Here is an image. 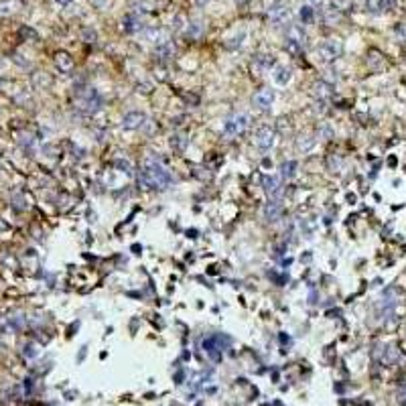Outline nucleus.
I'll return each instance as SVG.
<instances>
[{"instance_id":"16","label":"nucleus","mask_w":406,"mask_h":406,"mask_svg":"<svg viewBox=\"0 0 406 406\" xmlns=\"http://www.w3.org/2000/svg\"><path fill=\"white\" fill-rule=\"evenodd\" d=\"M297 171H299L297 161H284V163L280 165V177H282V179H293V177L297 175Z\"/></svg>"},{"instance_id":"17","label":"nucleus","mask_w":406,"mask_h":406,"mask_svg":"<svg viewBox=\"0 0 406 406\" xmlns=\"http://www.w3.org/2000/svg\"><path fill=\"white\" fill-rule=\"evenodd\" d=\"M315 146H317V138L311 136V134H307V136H301L299 142H297V148H299L301 152H311Z\"/></svg>"},{"instance_id":"37","label":"nucleus","mask_w":406,"mask_h":406,"mask_svg":"<svg viewBox=\"0 0 406 406\" xmlns=\"http://www.w3.org/2000/svg\"><path fill=\"white\" fill-rule=\"evenodd\" d=\"M195 2H197V4H201V6H203V4H207V2H209V0H195Z\"/></svg>"},{"instance_id":"2","label":"nucleus","mask_w":406,"mask_h":406,"mask_svg":"<svg viewBox=\"0 0 406 406\" xmlns=\"http://www.w3.org/2000/svg\"><path fill=\"white\" fill-rule=\"evenodd\" d=\"M250 126V116L244 114V112H238V114H232L226 118L224 122V136L226 138H236Z\"/></svg>"},{"instance_id":"23","label":"nucleus","mask_w":406,"mask_h":406,"mask_svg":"<svg viewBox=\"0 0 406 406\" xmlns=\"http://www.w3.org/2000/svg\"><path fill=\"white\" fill-rule=\"evenodd\" d=\"M171 146H173L177 152H183L185 148H187V138L181 136V134H177V136L171 138Z\"/></svg>"},{"instance_id":"38","label":"nucleus","mask_w":406,"mask_h":406,"mask_svg":"<svg viewBox=\"0 0 406 406\" xmlns=\"http://www.w3.org/2000/svg\"><path fill=\"white\" fill-rule=\"evenodd\" d=\"M57 2H59V4H69L71 0H57Z\"/></svg>"},{"instance_id":"14","label":"nucleus","mask_w":406,"mask_h":406,"mask_svg":"<svg viewBox=\"0 0 406 406\" xmlns=\"http://www.w3.org/2000/svg\"><path fill=\"white\" fill-rule=\"evenodd\" d=\"M140 29H142V23H140V16H138V14L130 12V14L124 16V31H126V33H138Z\"/></svg>"},{"instance_id":"30","label":"nucleus","mask_w":406,"mask_h":406,"mask_svg":"<svg viewBox=\"0 0 406 406\" xmlns=\"http://www.w3.org/2000/svg\"><path fill=\"white\" fill-rule=\"evenodd\" d=\"M92 4L96 6V8H108V4H110V0H92Z\"/></svg>"},{"instance_id":"9","label":"nucleus","mask_w":406,"mask_h":406,"mask_svg":"<svg viewBox=\"0 0 406 406\" xmlns=\"http://www.w3.org/2000/svg\"><path fill=\"white\" fill-rule=\"evenodd\" d=\"M274 92L272 90H268V88H264V90H260V92H256L254 94V106H256L258 110H268L270 106L274 104Z\"/></svg>"},{"instance_id":"32","label":"nucleus","mask_w":406,"mask_h":406,"mask_svg":"<svg viewBox=\"0 0 406 406\" xmlns=\"http://www.w3.org/2000/svg\"><path fill=\"white\" fill-rule=\"evenodd\" d=\"M337 165H339V161H335L333 157H331V159H327V167L331 169L333 173H337Z\"/></svg>"},{"instance_id":"34","label":"nucleus","mask_w":406,"mask_h":406,"mask_svg":"<svg viewBox=\"0 0 406 406\" xmlns=\"http://www.w3.org/2000/svg\"><path fill=\"white\" fill-rule=\"evenodd\" d=\"M398 402H400L402 406H406V388H402V390L398 392Z\"/></svg>"},{"instance_id":"12","label":"nucleus","mask_w":406,"mask_h":406,"mask_svg":"<svg viewBox=\"0 0 406 406\" xmlns=\"http://www.w3.org/2000/svg\"><path fill=\"white\" fill-rule=\"evenodd\" d=\"M280 213H282V201H278V199H270L264 205V217L270 224L276 222V219L280 217Z\"/></svg>"},{"instance_id":"11","label":"nucleus","mask_w":406,"mask_h":406,"mask_svg":"<svg viewBox=\"0 0 406 406\" xmlns=\"http://www.w3.org/2000/svg\"><path fill=\"white\" fill-rule=\"evenodd\" d=\"M396 6V0H366V8L374 14H380V12H388Z\"/></svg>"},{"instance_id":"19","label":"nucleus","mask_w":406,"mask_h":406,"mask_svg":"<svg viewBox=\"0 0 406 406\" xmlns=\"http://www.w3.org/2000/svg\"><path fill=\"white\" fill-rule=\"evenodd\" d=\"M201 35H203V23H201V21H195V23H191V25L187 27V31H185V37H187V39H191V41L199 39Z\"/></svg>"},{"instance_id":"20","label":"nucleus","mask_w":406,"mask_h":406,"mask_svg":"<svg viewBox=\"0 0 406 406\" xmlns=\"http://www.w3.org/2000/svg\"><path fill=\"white\" fill-rule=\"evenodd\" d=\"M57 65H59V69L65 71V73H69L73 69V61H71V57L67 53H59L57 55Z\"/></svg>"},{"instance_id":"13","label":"nucleus","mask_w":406,"mask_h":406,"mask_svg":"<svg viewBox=\"0 0 406 406\" xmlns=\"http://www.w3.org/2000/svg\"><path fill=\"white\" fill-rule=\"evenodd\" d=\"M173 53H175V49H173V45H171V41H163V43H159V45H155V55L161 59V61H169L173 57Z\"/></svg>"},{"instance_id":"29","label":"nucleus","mask_w":406,"mask_h":406,"mask_svg":"<svg viewBox=\"0 0 406 406\" xmlns=\"http://www.w3.org/2000/svg\"><path fill=\"white\" fill-rule=\"evenodd\" d=\"M315 10H325V0H309Z\"/></svg>"},{"instance_id":"27","label":"nucleus","mask_w":406,"mask_h":406,"mask_svg":"<svg viewBox=\"0 0 406 406\" xmlns=\"http://www.w3.org/2000/svg\"><path fill=\"white\" fill-rule=\"evenodd\" d=\"M394 33H396V37H398V41L406 43V25H398Z\"/></svg>"},{"instance_id":"10","label":"nucleus","mask_w":406,"mask_h":406,"mask_svg":"<svg viewBox=\"0 0 406 406\" xmlns=\"http://www.w3.org/2000/svg\"><path fill=\"white\" fill-rule=\"evenodd\" d=\"M262 189H264V193L270 197V199H274L278 193H280V179L278 177H272V175H266V177H262Z\"/></svg>"},{"instance_id":"22","label":"nucleus","mask_w":406,"mask_h":406,"mask_svg":"<svg viewBox=\"0 0 406 406\" xmlns=\"http://www.w3.org/2000/svg\"><path fill=\"white\" fill-rule=\"evenodd\" d=\"M396 358H398V351H396L394 345H388V347L382 351V360H384L386 364H394Z\"/></svg>"},{"instance_id":"31","label":"nucleus","mask_w":406,"mask_h":406,"mask_svg":"<svg viewBox=\"0 0 406 406\" xmlns=\"http://www.w3.org/2000/svg\"><path fill=\"white\" fill-rule=\"evenodd\" d=\"M116 167H118V169H124V173L130 175V165H128L126 161H116Z\"/></svg>"},{"instance_id":"8","label":"nucleus","mask_w":406,"mask_h":406,"mask_svg":"<svg viewBox=\"0 0 406 406\" xmlns=\"http://www.w3.org/2000/svg\"><path fill=\"white\" fill-rule=\"evenodd\" d=\"M313 96L319 102H329V98L333 96V83L327 79H319L313 83Z\"/></svg>"},{"instance_id":"39","label":"nucleus","mask_w":406,"mask_h":406,"mask_svg":"<svg viewBox=\"0 0 406 406\" xmlns=\"http://www.w3.org/2000/svg\"><path fill=\"white\" fill-rule=\"evenodd\" d=\"M236 2H238V4H244V2H246V0H236Z\"/></svg>"},{"instance_id":"35","label":"nucleus","mask_w":406,"mask_h":406,"mask_svg":"<svg viewBox=\"0 0 406 406\" xmlns=\"http://www.w3.org/2000/svg\"><path fill=\"white\" fill-rule=\"evenodd\" d=\"M86 37H88V39H90V43H92V41H96V33H94V31L83 33V39H86Z\"/></svg>"},{"instance_id":"1","label":"nucleus","mask_w":406,"mask_h":406,"mask_svg":"<svg viewBox=\"0 0 406 406\" xmlns=\"http://www.w3.org/2000/svg\"><path fill=\"white\" fill-rule=\"evenodd\" d=\"M140 183L146 189H167L175 183L173 173L169 171V167L163 165V161H159L157 157H148L140 169Z\"/></svg>"},{"instance_id":"26","label":"nucleus","mask_w":406,"mask_h":406,"mask_svg":"<svg viewBox=\"0 0 406 406\" xmlns=\"http://www.w3.org/2000/svg\"><path fill=\"white\" fill-rule=\"evenodd\" d=\"M246 35L244 33H240L238 37H232V39H228V49H238L240 45H242V39H244Z\"/></svg>"},{"instance_id":"4","label":"nucleus","mask_w":406,"mask_h":406,"mask_svg":"<svg viewBox=\"0 0 406 406\" xmlns=\"http://www.w3.org/2000/svg\"><path fill=\"white\" fill-rule=\"evenodd\" d=\"M274 128L272 126H268V124H264V126H260L258 128V132H256V146H258V150L260 152H268L270 148H272V144H274Z\"/></svg>"},{"instance_id":"33","label":"nucleus","mask_w":406,"mask_h":406,"mask_svg":"<svg viewBox=\"0 0 406 406\" xmlns=\"http://www.w3.org/2000/svg\"><path fill=\"white\" fill-rule=\"evenodd\" d=\"M331 4L339 10V8H345V4H347V0H331Z\"/></svg>"},{"instance_id":"25","label":"nucleus","mask_w":406,"mask_h":406,"mask_svg":"<svg viewBox=\"0 0 406 406\" xmlns=\"http://www.w3.org/2000/svg\"><path fill=\"white\" fill-rule=\"evenodd\" d=\"M256 61H258V65L262 67V69H268V67L274 63V59L270 57V55H258V59H256Z\"/></svg>"},{"instance_id":"21","label":"nucleus","mask_w":406,"mask_h":406,"mask_svg":"<svg viewBox=\"0 0 406 406\" xmlns=\"http://www.w3.org/2000/svg\"><path fill=\"white\" fill-rule=\"evenodd\" d=\"M146 37L152 41V45H159V43L167 41L165 31H161V29H148V31H146Z\"/></svg>"},{"instance_id":"5","label":"nucleus","mask_w":406,"mask_h":406,"mask_svg":"<svg viewBox=\"0 0 406 406\" xmlns=\"http://www.w3.org/2000/svg\"><path fill=\"white\" fill-rule=\"evenodd\" d=\"M291 16H293L291 8L284 6V4H274V6L268 8V19H270V23H272V25L286 27V25H289V21H291Z\"/></svg>"},{"instance_id":"28","label":"nucleus","mask_w":406,"mask_h":406,"mask_svg":"<svg viewBox=\"0 0 406 406\" xmlns=\"http://www.w3.org/2000/svg\"><path fill=\"white\" fill-rule=\"evenodd\" d=\"M331 136H333V128L329 124L321 126V138H331Z\"/></svg>"},{"instance_id":"15","label":"nucleus","mask_w":406,"mask_h":406,"mask_svg":"<svg viewBox=\"0 0 406 406\" xmlns=\"http://www.w3.org/2000/svg\"><path fill=\"white\" fill-rule=\"evenodd\" d=\"M274 81L278 83V86H286V83L291 81V77H293V73H291V69L289 67H284V65H276L274 67Z\"/></svg>"},{"instance_id":"6","label":"nucleus","mask_w":406,"mask_h":406,"mask_svg":"<svg viewBox=\"0 0 406 406\" xmlns=\"http://www.w3.org/2000/svg\"><path fill=\"white\" fill-rule=\"evenodd\" d=\"M146 124V114L138 112V110H134V112H128L124 118H122V128L124 130H138Z\"/></svg>"},{"instance_id":"3","label":"nucleus","mask_w":406,"mask_h":406,"mask_svg":"<svg viewBox=\"0 0 406 406\" xmlns=\"http://www.w3.org/2000/svg\"><path fill=\"white\" fill-rule=\"evenodd\" d=\"M317 53H319L321 59L329 63V61H335L337 57H341V53H343V45H341L339 39H325L323 43L319 45Z\"/></svg>"},{"instance_id":"7","label":"nucleus","mask_w":406,"mask_h":406,"mask_svg":"<svg viewBox=\"0 0 406 406\" xmlns=\"http://www.w3.org/2000/svg\"><path fill=\"white\" fill-rule=\"evenodd\" d=\"M81 104H83V110H86L88 114H96V112L102 110V98H100V94L94 88H90L86 94H83Z\"/></svg>"},{"instance_id":"24","label":"nucleus","mask_w":406,"mask_h":406,"mask_svg":"<svg viewBox=\"0 0 406 406\" xmlns=\"http://www.w3.org/2000/svg\"><path fill=\"white\" fill-rule=\"evenodd\" d=\"M284 45H286V49H289V53H293V55H301V51H303V41H291V39H286Z\"/></svg>"},{"instance_id":"18","label":"nucleus","mask_w":406,"mask_h":406,"mask_svg":"<svg viewBox=\"0 0 406 406\" xmlns=\"http://www.w3.org/2000/svg\"><path fill=\"white\" fill-rule=\"evenodd\" d=\"M299 21H301L303 25H311V23L315 21V8H313L311 4L301 6V10H299Z\"/></svg>"},{"instance_id":"36","label":"nucleus","mask_w":406,"mask_h":406,"mask_svg":"<svg viewBox=\"0 0 406 406\" xmlns=\"http://www.w3.org/2000/svg\"><path fill=\"white\" fill-rule=\"evenodd\" d=\"M317 299H319V295H317V291H313V293L309 295V303H317Z\"/></svg>"}]
</instances>
